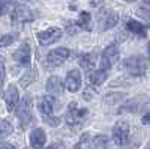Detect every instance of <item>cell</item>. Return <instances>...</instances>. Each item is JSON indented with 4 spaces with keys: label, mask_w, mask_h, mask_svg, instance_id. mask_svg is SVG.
<instances>
[{
    "label": "cell",
    "mask_w": 150,
    "mask_h": 149,
    "mask_svg": "<svg viewBox=\"0 0 150 149\" xmlns=\"http://www.w3.org/2000/svg\"><path fill=\"white\" fill-rule=\"evenodd\" d=\"M123 68L129 76L134 77H141L146 74L147 69V62L143 56H131L123 60Z\"/></svg>",
    "instance_id": "obj_1"
},
{
    "label": "cell",
    "mask_w": 150,
    "mask_h": 149,
    "mask_svg": "<svg viewBox=\"0 0 150 149\" xmlns=\"http://www.w3.org/2000/svg\"><path fill=\"white\" fill-rule=\"evenodd\" d=\"M96 20H98V26H99V30L101 32L110 30L119 23V14L110 8H104L98 12Z\"/></svg>",
    "instance_id": "obj_2"
},
{
    "label": "cell",
    "mask_w": 150,
    "mask_h": 149,
    "mask_svg": "<svg viewBox=\"0 0 150 149\" xmlns=\"http://www.w3.org/2000/svg\"><path fill=\"white\" fill-rule=\"evenodd\" d=\"M17 118L20 119V125L23 128H27L29 123L32 122L33 119V115H32V98L29 95H26L23 99L20 106L17 107Z\"/></svg>",
    "instance_id": "obj_3"
},
{
    "label": "cell",
    "mask_w": 150,
    "mask_h": 149,
    "mask_svg": "<svg viewBox=\"0 0 150 149\" xmlns=\"http://www.w3.org/2000/svg\"><path fill=\"white\" fill-rule=\"evenodd\" d=\"M119 60V48L117 45H108L104 51H102V56H101V68L99 69H104L108 72V69H111L114 66V63Z\"/></svg>",
    "instance_id": "obj_4"
},
{
    "label": "cell",
    "mask_w": 150,
    "mask_h": 149,
    "mask_svg": "<svg viewBox=\"0 0 150 149\" xmlns=\"http://www.w3.org/2000/svg\"><path fill=\"white\" fill-rule=\"evenodd\" d=\"M129 139V123L128 122H117L112 127V142L117 146H123L128 143Z\"/></svg>",
    "instance_id": "obj_5"
},
{
    "label": "cell",
    "mask_w": 150,
    "mask_h": 149,
    "mask_svg": "<svg viewBox=\"0 0 150 149\" xmlns=\"http://www.w3.org/2000/svg\"><path fill=\"white\" fill-rule=\"evenodd\" d=\"M62 35H63L62 29H59V27H50L47 30L39 32L36 35V38H38V42H39L41 45H50V44H54L56 41H59L62 38Z\"/></svg>",
    "instance_id": "obj_6"
},
{
    "label": "cell",
    "mask_w": 150,
    "mask_h": 149,
    "mask_svg": "<svg viewBox=\"0 0 150 149\" xmlns=\"http://www.w3.org/2000/svg\"><path fill=\"white\" fill-rule=\"evenodd\" d=\"M11 15H12V21L14 23H21V24L29 23V21L33 20V14H32L30 8L26 6V5H21V3H17L14 6Z\"/></svg>",
    "instance_id": "obj_7"
},
{
    "label": "cell",
    "mask_w": 150,
    "mask_h": 149,
    "mask_svg": "<svg viewBox=\"0 0 150 149\" xmlns=\"http://www.w3.org/2000/svg\"><path fill=\"white\" fill-rule=\"evenodd\" d=\"M86 115H87V108H78L77 103H71L68 110H66L65 119L68 122V125H77V123L81 122V119Z\"/></svg>",
    "instance_id": "obj_8"
},
{
    "label": "cell",
    "mask_w": 150,
    "mask_h": 149,
    "mask_svg": "<svg viewBox=\"0 0 150 149\" xmlns=\"http://www.w3.org/2000/svg\"><path fill=\"white\" fill-rule=\"evenodd\" d=\"M147 103H149L147 96H135V98L129 99L128 103H125L117 110V113H137V111H140Z\"/></svg>",
    "instance_id": "obj_9"
},
{
    "label": "cell",
    "mask_w": 150,
    "mask_h": 149,
    "mask_svg": "<svg viewBox=\"0 0 150 149\" xmlns=\"http://www.w3.org/2000/svg\"><path fill=\"white\" fill-rule=\"evenodd\" d=\"M69 57V50L65 47H60L56 50H51L47 56V62L50 66H59Z\"/></svg>",
    "instance_id": "obj_10"
},
{
    "label": "cell",
    "mask_w": 150,
    "mask_h": 149,
    "mask_svg": "<svg viewBox=\"0 0 150 149\" xmlns=\"http://www.w3.org/2000/svg\"><path fill=\"white\" fill-rule=\"evenodd\" d=\"M5 103H6L8 111L17 110V107L20 106V93H18L17 86H14V84L8 86V89L5 92Z\"/></svg>",
    "instance_id": "obj_11"
},
{
    "label": "cell",
    "mask_w": 150,
    "mask_h": 149,
    "mask_svg": "<svg viewBox=\"0 0 150 149\" xmlns=\"http://www.w3.org/2000/svg\"><path fill=\"white\" fill-rule=\"evenodd\" d=\"M14 60L18 65H30L32 62V50L27 42H24L18 50H15L14 53Z\"/></svg>",
    "instance_id": "obj_12"
},
{
    "label": "cell",
    "mask_w": 150,
    "mask_h": 149,
    "mask_svg": "<svg viewBox=\"0 0 150 149\" xmlns=\"http://www.w3.org/2000/svg\"><path fill=\"white\" fill-rule=\"evenodd\" d=\"M54 104H56V99L51 95H44V96L39 98V101H38V108H39L42 118H48V116L53 115Z\"/></svg>",
    "instance_id": "obj_13"
},
{
    "label": "cell",
    "mask_w": 150,
    "mask_h": 149,
    "mask_svg": "<svg viewBox=\"0 0 150 149\" xmlns=\"http://www.w3.org/2000/svg\"><path fill=\"white\" fill-rule=\"evenodd\" d=\"M66 89L69 92H77L81 86V74L78 69H72L66 76Z\"/></svg>",
    "instance_id": "obj_14"
},
{
    "label": "cell",
    "mask_w": 150,
    "mask_h": 149,
    "mask_svg": "<svg viewBox=\"0 0 150 149\" xmlns=\"http://www.w3.org/2000/svg\"><path fill=\"white\" fill-rule=\"evenodd\" d=\"M63 86L65 84L59 76H51L47 81V91L51 95H62L63 93V89H65Z\"/></svg>",
    "instance_id": "obj_15"
},
{
    "label": "cell",
    "mask_w": 150,
    "mask_h": 149,
    "mask_svg": "<svg viewBox=\"0 0 150 149\" xmlns=\"http://www.w3.org/2000/svg\"><path fill=\"white\" fill-rule=\"evenodd\" d=\"M45 140H47V135H45V131L42 128H36L32 131L30 134V145L33 149H42V146L45 145Z\"/></svg>",
    "instance_id": "obj_16"
},
{
    "label": "cell",
    "mask_w": 150,
    "mask_h": 149,
    "mask_svg": "<svg viewBox=\"0 0 150 149\" xmlns=\"http://www.w3.org/2000/svg\"><path fill=\"white\" fill-rule=\"evenodd\" d=\"M126 29H128L129 32H132L134 35L140 36V38H146V36H147V27L144 26L143 23H140V21L129 20V21L126 23Z\"/></svg>",
    "instance_id": "obj_17"
},
{
    "label": "cell",
    "mask_w": 150,
    "mask_h": 149,
    "mask_svg": "<svg viewBox=\"0 0 150 149\" xmlns=\"http://www.w3.org/2000/svg\"><path fill=\"white\" fill-rule=\"evenodd\" d=\"M107 77H108L107 71H104V69H96V71H92L87 78H89V83H90V84H93V86H101V84L107 80Z\"/></svg>",
    "instance_id": "obj_18"
},
{
    "label": "cell",
    "mask_w": 150,
    "mask_h": 149,
    "mask_svg": "<svg viewBox=\"0 0 150 149\" xmlns=\"http://www.w3.org/2000/svg\"><path fill=\"white\" fill-rule=\"evenodd\" d=\"M78 63L81 65L83 69H92L96 65V54L95 53H84V54H81Z\"/></svg>",
    "instance_id": "obj_19"
},
{
    "label": "cell",
    "mask_w": 150,
    "mask_h": 149,
    "mask_svg": "<svg viewBox=\"0 0 150 149\" xmlns=\"http://www.w3.org/2000/svg\"><path fill=\"white\" fill-rule=\"evenodd\" d=\"M35 80H36V69H35L33 66H30V68H29V71H27L26 74H24L23 77H21L20 83H21L23 88H27V86H30Z\"/></svg>",
    "instance_id": "obj_20"
},
{
    "label": "cell",
    "mask_w": 150,
    "mask_h": 149,
    "mask_svg": "<svg viewBox=\"0 0 150 149\" xmlns=\"http://www.w3.org/2000/svg\"><path fill=\"white\" fill-rule=\"evenodd\" d=\"M125 96H126V93H125V92H110V93H107V95H105L104 103H105V104L112 106V104H116V103L122 101V99H123Z\"/></svg>",
    "instance_id": "obj_21"
},
{
    "label": "cell",
    "mask_w": 150,
    "mask_h": 149,
    "mask_svg": "<svg viewBox=\"0 0 150 149\" xmlns=\"http://www.w3.org/2000/svg\"><path fill=\"white\" fill-rule=\"evenodd\" d=\"M12 131H14V128H12V125H11L9 120L0 119V139L8 137L9 134H12Z\"/></svg>",
    "instance_id": "obj_22"
},
{
    "label": "cell",
    "mask_w": 150,
    "mask_h": 149,
    "mask_svg": "<svg viewBox=\"0 0 150 149\" xmlns=\"http://www.w3.org/2000/svg\"><path fill=\"white\" fill-rule=\"evenodd\" d=\"M90 20H92V15L89 14V12H81L80 14V18H78V21H77V24L81 27V29H86V30H90Z\"/></svg>",
    "instance_id": "obj_23"
},
{
    "label": "cell",
    "mask_w": 150,
    "mask_h": 149,
    "mask_svg": "<svg viewBox=\"0 0 150 149\" xmlns=\"http://www.w3.org/2000/svg\"><path fill=\"white\" fill-rule=\"evenodd\" d=\"M90 145H92V148H96V149H105L108 145V139L105 135H96V137L92 139Z\"/></svg>",
    "instance_id": "obj_24"
},
{
    "label": "cell",
    "mask_w": 150,
    "mask_h": 149,
    "mask_svg": "<svg viewBox=\"0 0 150 149\" xmlns=\"http://www.w3.org/2000/svg\"><path fill=\"white\" fill-rule=\"evenodd\" d=\"M14 0H0V15H5L11 11V6H15Z\"/></svg>",
    "instance_id": "obj_25"
},
{
    "label": "cell",
    "mask_w": 150,
    "mask_h": 149,
    "mask_svg": "<svg viewBox=\"0 0 150 149\" xmlns=\"http://www.w3.org/2000/svg\"><path fill=\"white\" fill-rule=\"evenodd\" d=\"M14 41H15L14 35H2L0 36V47H9Z\"/></svg>",
    "instance_id": "obj_26"
},
{
    "label": "cell",
    "mask_w": 150,
    "mask_h": 149,
    "mask_svg": "<svg viewBox=\"0 0 150 149\" xmlns=\"http://www.w3.org/2000/svg\"><path fill=\"white\" fill-rule=\"evenodd\" d=\"M44 120L48 123L50 127H59L60 125V118H54V116H48V118H44Z\"/></svg>",
    "instance_id": "obj_27"
},
{
    "label": "cell",
    "mask_w": 150,
    "mask_h": 149,
    "mask_svg": "<svg viewBox=\"0 0 150 149\" xmlns=\"http://www.w3.org/2000/svg\"><path fill=\"white\" fill-rule=\"evenodd\" d=\"M45 149H66L65 148V143L63 142H54L50 146H45Z\"/></svg>",
    "instance_id": "obj_28"
},
{
    "label": "cell",
    "mask_w": 150,
    "mask_h": 149,
    "mask_svg": "<svg viewBox=\"0 0 150 149\" xmlns=\"http://www.w3.org/2000/svg\"><path fill=\"white\" fill-rule=\"evenodd\" d=\"M3 81H5V66H3L2 62H0V91L3 88Z\"/></svg>",
    "instance_id": "obj_29"
},
{
    "label": "cell",
    "mask_w": 150,
    "mask_h": 149,
    "mask_svg": "<svg viewBox=\"0 0 150 149\" xmlns=\"http://www.w3.org/2000/svg\"><path fill=\"white\" fill-rule=\"evenodd\" d=\"M138 15L143 17V18H146V20H150V11H147V9H138Z\"/></svg>",
    "instance_id": "obj_30"
},
{
    "label": "cell",
    "mask_w": 150,
    "mask_h": 149,
    "mask_svg": "<svg viewBox=\"0 0 150 149\" xmlns=\"http://www.w3.org/2000/svg\"><path fill=\"white\" fill-rule=\"evenodd\" d=\"M141 122L144 123V125H149V123H150V111H149V113H146V115L143 116Z\"/></svg>",
    "instance_id": "obj_31"
},
{
    "label": "cell",
    "mask_w": 150,
    "mask_h": 149,
    "mask_svg": "<svg viewBox=\"0 0 150 149\" xmlns=\"http://www.w3.org/2000/svg\"><path fill=\"white\" fill-rule=\"evenodd\" d=\"M0 149H17V148L11 143H0Z\"/></svg>",
    "instance_id": "obj_32"
},
{
    "label": "cell",
    "mask_w": 150,
    "mask_h": 149,
    "mask_svg": "<svg viewBox=\"0 0 150 149\" xmlns=\"http://www.w3.org/2000/svg\"><path fill=\"white\" fill-rule=\"evenodd\" d=\"M101 3H102V0H92V2H90V6L96 8V6H99Z\"/></svg>",
    "instance_id": "obj_33"
},
{
    "label": "cell",
    "mask_w": 150,
    "mask_h": 149,
    "mask_svg": "<svg viewBox=\"0 0 150 149\" xmlns=\"http://www.w3.org/2000/svg\"><path fill=\"white\" fill-rule=\"evenodd\" d=\"M143 2H144L146 5H149V6H150V0H143Z\"/></svg>",
    "instance_id": "obj_34"
},
{
    "label": "cell",
    "mask_w": 150,
    "mask_h": 149,
    "mask_svg": "<svg viewBox=\"0 0 150 149\" xmlns=\"http://www.w3.org/2000/svg\"><path fill=\"white\" fill-rule=\"evenodd\" d=\"M147 50H149V57H150V42H149V45H147Z\"/></svg>",
    "instance_id": "obj_35"
},
{
    "label": "cell",
    "mask_w": 150,
    "mask_h": 149,
    "mask_svg": "<svg viewBox=\"0 0 150 149\" xmlns=\"http://www.w3.org/2000/svg\"><path fill=\"white\" fill-rule=\"evenodd\" d=\"M144 149H150V142H149V143L146 145V148H144Z\"/></svg>",
    "instance_id": "obj_36"
},
{
    "label": "cell",
    "mask_w": 150,
    "mask_h": 149,
    "mask_svg": "<svg viewBox=\"0 0 150 149\" xmlns=\"http://www.w3.org/2000/svg\"><path fill=\"white\" fill-rule=\"evenodd\" d=\"M126 2H135V0H126Z\"/></svg>",
    "instance_id": "obj_37"
}]
</instances>
